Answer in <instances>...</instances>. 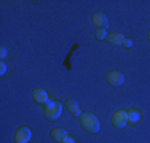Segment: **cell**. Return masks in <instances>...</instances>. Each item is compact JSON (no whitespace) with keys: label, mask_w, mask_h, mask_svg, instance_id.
<instances>
[{"label":"cell","mask_w":150,"mask_h":143,"mask_svg":"<svg viewBox=\"0 0 150 143\" xmlns=\"http://www.w3.org/2000/svg\"><path fill=\"white\" fill-rule=\"evenodd\" d=\"M91 21H93L96 29H104V30H107V27H109V19H107V16L102 11H96L93 14Z\"/></svg>","instance_id":"obj_5"},{"label":"cell","mask_w":150,"mask_h":143,"mask_svg":"<svg viewBox=\"0 0 150 143\" xmlns=\"http://www.w3.org/2000/svg\"><path fill=\"white\" fill-rule=\"evenodd\" d=\"M6 56H8V53H6V48H5V46H2V48H0V57H2V59H5Z\"/></svg>","instance_id":"obj_13"},{"label":"cell","mask_w":150,"mask_h":143,"mask_svg":"<svg viewBox=\"0 0 150 143\" xmlns=\"http://www.w3.org/2000/svg\"><path fill=\"white\" fill-rule=\"evenodd\" d=\"M62 108H64V103L56 102V100H50L48 103H45L43 113H45L46 119L56 121V119H59L61 114H62Z\"/></svg>","instance_id":"obj_2"},{"label":"cell","mask_w":150,"mask_h":143,"mask_svg":"<svg viewBox=\"0 0 150 143\" xmlns=\"http://www.w3.org/2000/svg\"><path fill=\"white\" fill-rule=\"evenodd\" d=\"M123 46H126V48H131V46H133V40H131V38H125Z\"/></svg>","instance_id":"obj_14"},{"label":"cell","mask_w":150,"mask_h":143,"mask_svg":"<svg viewBox=\"0 0 150 143\" xmlns=\"http://www.w3.org/2000/svg\"><path fill=\"white\" fill-rule=\"evenodd\" d=\"M112 124L115 127H125L128 124V114L125 110H118V111L113 113L112 116Z\"/></svg>","instance_id":"obj_6"},{"label":"cell","mask_w":150,"mask_h":143,"mask_svg":"<svg viewBox=\"0 0 150 143\" xmlns=\"http://www.w3.org/2000/svg\"><path fill=\"white\" fill-rule=\"evenodd\" d=\"M32 99H34L37 103H42V105H45V103L50 102L48 92H46L45 89H35V91L32 92Z\"/></svg>","instance_id":"obj_7"},{"label":"cell","mask_w":150,"mask_h":143,"mask_svg":"<svg viewBox=\"0 0 150 143\" xmlns=\"http://www.w3.org/2000/svg\"><path fill=\"white\" fill-rule=\"evenodd\" d=\"M105 81L109 83L110 86H121L125 84V75L121 72H117V70H112L105 75Z\"/></svg>","instance_id":"obj_4"},{"label":"cell","mask_w":150,"mask_h":143,"mask_svg":"<svg viewBox=\"0 0 150 143\" xmlns=\"http://www.w3.org/2000/svg\"><path fill=\"white\" fill-rule=\"evenodd\" d=\"M125 38H126V37H125L123 34H120V32H112V34L107 35L105 40L109 43H112V45H123Z\"/></svg>","instance_id":"obj_9"},{"label":"cell","mask_w":150,"mask_h":143,"mask_svg":"<svg viewBox=\"0 0 150 143\" xmlns=\"http://www.w3.org/2000/svg\"><path fill=\"white\" fill-rule=\"evenodd\" d=\"M6 67H8V65H6L5 62L0 64V75H5V73H6Z\"/></svg>","instance_id":"obj_15"},{"label":"cell","mask_w":150,"mask_h":143,"mask_svg":"<svg viewBox=\"0 0 150 143\" xmlns=\"http://www.w3.org/2000/svg\"><path fill=\"white\" fill-rule=\"evenodd\" d=\"M62 143H77V142H75V138H74V137H70V135H69V137H67Z\"/></svg>","instance_id":"obj_16"},{"label":"cell","mask_w":150,"mask_h":143,"mask_svg":"<svg viewBox=\"0 0 150 143\" xmlns=\"http://www.w3.org/2000/svg\"><path fill=\"white\" fill-rule=\"evenodd\" d=\"M126 114H128V123H131V124H137L141 121V111L137 108L126 110Z\"/></svg>","instance_id":"obj_10"},{"label":"cell","mask_w":150,"mask_h":143,"mask_svg":"<svg viewBox=\"0 0 150 143\" xmlns=\"http://www.w3.org/2000/svg\"><path fill=\"white\" fill-rule=\"evenodd\" d=\"M32 138V130L27 126H21L15 130V143H27Z\"/></svg>","instance_id":"obj_3"},{"label":"cell","mask_w":150,"mask_h":143,"mask_svg":"<svg viewBox=\"0 0 150 143\" xmlns=\"http://www.w3.org/2000/svg\"><path fill=\"white\" fill-rule=\"evenodd\" d=\"M107 30H104V29H96V32H94V37L98 38V40H105L107 38Z\"/></svg>","instance_id":"obj_12"},{"label":"cell","mask_w":150,"mask_h":143,"mask_svg":"<svg viewBox=\"0 0 150 143\" xmlns=\"http://www.w3.org/2000/svg\"><path fill=\"white\" fill-rule=\"evenodd\" d=\"M67 137H69V134H67L66 129L56 127V129H53V130H51V138H53L54 142H58V143H62Z\"/></svg>","instance_id":"obj_8"},{"label":"cell","mask_w":150,"mask_h":143,"mask_svg":"<svg viewBox=\"0 0 150 143\" xmlns=\"http://www.w3.org/2000/svg\"><path fill=\"white\" fill-rule=\"evenodd\" d=\"M147 38H149V41H150V29L147 30Z\"/></svg>","instance_id":"obj_17"},{"label":"cell","mask_w":150,"mask_h":143,"mask_svg":"<svg viewBox=\"0 0 150 143\" xmlns=\"http://www.w3.org/2000/svg\"><path fill=\"white\" fill-rule=\"evenodd\" d=\"M64 105H66V107H67V110H69V111L72 113V114H75V116H80V114H81V111H80V107H78V103L75 102V100L69 99L66 103H64Z\"/></svg>","instance_id":"obj_11"},{"label":"cell","mask_w":150,"mask_h":143,"mask_svg":"<svg viewBox=\"0 0 150 143\" xmlns=\"http://www.w3.org/2000/svg\"><path fill=\"white\" fill-rule=\"evenodd\" d=\"M78 123L85 130L91 132V134H98L101 130V123L93 113H81L78 116Z\"/></svg>","instance_id":"obj_1"}]
</instances>
